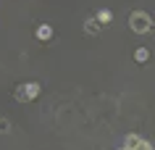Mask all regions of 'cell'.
<instances>
[{
	"label": "cell",
	"instance_id": "cell-1",
	"mask_svg": "<svg viewBox=\"0 0 155 150\" xmlns=\"http://www.w3.org/2000/svg\"><path fill=\"white\" fill-rule=\"evenodd\" d=\"M153 18L147 16L145 11H131L129 13V29L134 34H145V32H150V29H153Z\"/></svg>",
	"mask_w": 155,
	"mask_h": 150
},
{
	"label": "cell",
	"instance_id": "cell-2",
	"mask_svg": "<svg viewBox=\"0 0 155 150\" xmlns=\"http://www.w3.org/2000/svg\"><path fill=\"white\" fill-rule=\"evenodd\" d=\"M100 29H103V24H100L97 18H87V21H84V32L90 34V37H95V34H100Z\"/></svg>",
	"mask_w": 155,
	"mask_h": 150
},
{
	"label": "cell",
	"instance_id": "cell-3",
	"mask_svg": "<svg viewBox=\"0 0 155 150\" xmlns=\"http://www.w3.org/2000/svg\"><path fill=\"white\" fill-rule=\"evenodd\" d=\"M37 40H42V42L53 40V26H50V24H40V26H37Z\"/></svg>",
	"mask_w": 155,
	"mask_h": 150
},
{
	"label": "cell",
	"instance_id": "cell-4",
	"mask_svg": "<svg viewBox=\"0 0 155 150\" xmlns=\"http://www.w3.org/2000/svg\"><path fill=\"white\" fill-rule=\"evenodd\" d=\"M142 142H145V140H142L139 134H126V142H124V148H131V150H134V148H139Z\"/></svg>",
	"mask_w": 155,
	"mask_h": 150
},
{
	"label": "cell",
	"instance_id": "cell-5",
	"mask_svg": "<svg viewBox=\"0 0 155 150\" xmlns=\"http://www.w3.org/2000/svg\"><path fill=\"white\" fill-rule=\"evenodd\" d=\"M13 98L18 103H29V95H26V84H18L16 90H13Z\"/></svg>",
	"mask_w": 155,
	"mask_h": 150
},
{
	"label": "cell",
	"instance_id": "cell-6",
	"mask_svg": "<svg viewBox=\"0 0 155 150\" xmlns=\"http://www.w3.org/2000/svg\"><path fill=\"white\" fill-rule=\"evenodd\" d=\"M134 61H137V63L150 61V50H147V48H137V50H134Z\"/></svg>",
	"mask_w": 155,
	"mask_h": 150
},
{
	"label": "cell",
	"instance_id": "cell-7",
	"mask_svg": "<svg viewBox=\"0 0 155 150\" xmlns=\"http://www.w3.org/2000/svg\"><path fill=\"white\" fill-rule=\"evenodd\" d=\"M26 95H29V100H37V98H40V84L29 82V84H26Z\"/></svg>",
	"mask_w": 155,
	"mask_h": 150
},
{
	"label": "cell",
	"instance_id": "cell-8",
	"mask_svg": "<svg viewBox=\"0 0 155 150\" xmlns=\"http://www.w3.org/2000/svg\"><path fill=\"white\" fill-rule=\"evenodd\" d=\"M95 18H97L100 24H108V21L113 18V13H110V11H105V8H103V11H100V13H97V16H95Z\"/></svg>",
	"mask_w": 155,
	"mask_h": 150
},
{
	"label": "cell",
	"instance_id": "cell-9",
	"mask_svg": "<svg viewBox=\"0 0 155 150\" xmlns=\"http://www.w3.org/2000/svg\"><path fill=\"white\" fill-rule=\"evenodd\" d=\"M11 129V121L8 118H0V132H8Z\"/></svg>",
	"mask_w": 155,
	"mask_h": 150
},
{
	"label": "cell",
	"instance_id": "cell-10",
	"mask_svg": "<svg viewBox=\"0 0 155 150\" xmlns=\"http://www.w3.org/2000/svg\"><path fill=\"white\" fill-rule=\"evenodd\" d=\"M153 21H155V18H153Z\"/></svg>",
	"mask_w": 155,
	"mask_h": 150
}]
</instances>
